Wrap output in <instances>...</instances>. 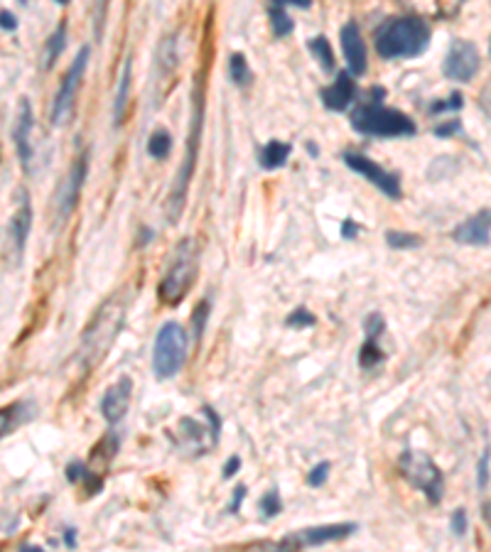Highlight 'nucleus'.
Returning a JSON list of instances; mask_svg holds the SVG:
<instances>
[{"label":"nucleus","instance_id":"38","mask_svg":"<svg viewBox=\"0 0 491 552\" xmlns=\"http://www.w3.org/2000/svg\"><path fill=\"white\" fill-rule=\"evenodd\" d=\"M449 525H452V533L455 535H464L467 533V510L457 509L449 518Z\"/></svg>","mask_w":491,"mask_h":552},{"label":"nucleus","instance_id":"35","mask_svg":"<svg viewBox=\"0 0 491 552\" xmlns=\"http://www.w3.org/2000/svg\"><path fill=\"white\" fill-rule=\"evenodd\" d=\"M477 486H479V491L489 489V447L481 452L479 467H477Z\"/></svg>","mask_w":491,"mask_h":552},{"label":"nucleus","instance_id":"42","mask_svg":"<svg viewBox=\"0 0 491 552\" xmlns=\"http://www.w3.org/2000/svg\"><path fill=\"white\" fill-rule=\"evenodd\" d=\"M246 499V486H236L234 491V503H231V513H238V509H241V501Z\"/></svg>","mask_w":491,"mask_h":552},{"label":"nucleus","instance_id":"10","mask_svg":"<svg viewBox=\"0 0 491 552\" xmlns=\"http://www.w3.org/2000/svg\"><path fill=\"white\" fill-rule=\"evenodd\" d=\"M86 175H89V150L76 155L72 167L65 175V180L59 182V187L54 191V216H57V223H65L74 214L82 190H84Z\"/></svg>","mask_w":491,"mask_h":552},{"label":"nucleus","instance_id":"34","mask_svg":"<svg viewBox=\"0 0 491 552\" xmlns=\"http://www.w3.org/2000/svg\"><path fill=\"white\" fill-rule=\"evenodd\" d=\"M330 469H331L330 462H320V464H315V467L310 469V474H308V484H310L312 489H317V486H322V484L327 481V477H330Z\"/></svg>","mask_w":491,"mask_h":552},{"label":"nucleus","instance_id":"2","mask_svg":"<svg viewBox=\"0 0 491 552\" xmlns=\"http://www.w3.org/2000/svg\"><path fill=\"white\" fill-rule=\"evenodd\" d=\"M386 89L374 86L369 91V98L356 104L352 113H349V123L366 138H381V140H394V138H413L417 133V126L413 118L391 108L384 104Z\"/></svg>","mask_w":491,"mask_h":552},{"label":"nucleus","instance_id":"26","mask_svg":"<svg viewBox=\"0 0 491 552\" xmlns=\"http://www.w3.org/2000/svg\"><path fill=\"white\" fill-rule=\"evenodd\" d=\"M308 50L310 54L320 62L322 72L324 74H331L334 72V52H331V44L330 40L324 37V35H317V37H312L310 43H308Z\"/></svg>","mask_w":491,"mask_h":552},{"label":"nucleus","instance_id":"14","mask_svg":"<svg viewBox=\"0 0 491 552\" xmlns=\"http://www.w3.org/2000/svg\"><path fill=\"white\" fill-rule=\"evenodd\" d=\"M33 130H35V113L33 104L27 98H20L18 101V113H15V123H12V145H15V152H18V159H20L22 170L30 172V165H33L35 148H33Z\"/></svg>","mask_w":491,"mask_h":552},{"label":"nucleus","instance_id":"33","mask_svg":"<svg viewBox=\"0 0 491 552\" xmlns=\"http://www.w3.org/2000/svg\"><path fill=\"white\" fill-rule=\"evenodd\" d=\"M261 510H263V516L266 518H276L280 510H283V501H280V494L276 489L268 491L266 496L261 499Z\"/></svg>","mask_w":491,"mask_h":552},{"label":"nucleus","instance_id":"13","mask_svg":"<svg viewBox=\"0 0 491 552\" xmlns=\"http://www.w3.org/2000/svg\"><path fill=\"white\" fill-rule=\"evenodd\" d=\"M359 531L356 523H330V525H315V528H305L290 535L288 540L280 542L278 552H300L302 548H317L324 542H337L349 538Z\"/></svg>","mask_w":491,"mask_h":552},{"label":"nucleus","instance_id":"25","mask_svg":"<svg viewBox=\"0 0 491 552\" xmlns=\"http://www.w3.org/2000/svg\"><path fill=\"white\" fill-rule=\"evenodd\" d=\"M229 79L234 82V86L238 89H246L253 82V72H251V64L246 59V54L234 52L229 57Z\"/></svg>","mask_w":491,"mask_h":552},{"label":"nucleus","instance_id":"27","mask_svg":"<svg viewBox=\"0 0 491 552\" xmlns=\"http://www.w3.org/2000/svg\"><path fill=\"white\" fill-rule=\"evenodd\" d=\"M172 150V136L168 128H155L148 138V155L152 159H165Z\"/></svg>","mask_w":491,"mask_h":552},{"label":"nucleus","instance_id":"19","mask_svg":"<svg viewBox=\"0 0 491 552\" xmlns=\"http://www.w3.org/2000/svg\"><path fill=\"white\" fill-rule=\"evenodd\" d=\"M489 209L484 206L481 212H477L474 216H470L467 222H462L452 231V238L457 244L464 245H489V236H491V222H489Z\"/></svg>","mask_w":491,"mask_h":552},{"label":"nucleus","instance_id":"43","mask_svg":"<svg viewBox=\"0 0 491 552\" xmlns=\"http://www.w3.org/2000/svg\"><path fill=\"white\" fill-rule=\"evenodd\" d=\"M74 533H76V531H66V533H65V542H66V545H69V548H76Z\"/></svg>","mask_w":491,"mask_h":552},{"label":"nucleus","instance_id":"29","mask_svg":"<svg viewBox=\"0 0 491 552\" xmlns=\"http://www.w3.org/2000/svg\"><path fill=\"white\" fill-rule=\"evenodd\" d=\"M384 351L378 349V341L374 339H366L363 341L362 351H359V366L362 369H374L378 363L384 362Z\"/></svg>","mask_w":491,"mask_h":552},{"label":"nucleus","instance_id":"18","mask_svg":"<svg viewBox=\"0 0 491 552\" xmlns=\"http://www.w3.org/2000/svg\"><path fill=\"white\" fill-rule=\"evenodd\" d=\"M30 229H33V204H30L27 191L20 190V194H18V206H15L11 223H8V236H11L12 245H15V253L18 255H22L25 245H27Z\"/></svg>","mask_w":491,"mask_h":552},{"label":"nucleus","instance_id":"23","mask_svg":"<svg viewBox=\"0 0 491 552\" xmlns=\"http://www.w3.org/2000/svg\"><path fill=\"white\" fill-rule=\"evenodd\" d=\"M268 20H270V32L273 37H288L295 30V20L290 18L285 3H270L268 5Z\"/></svg>","mask_w":491,"mask_h":552},{"label":"nucleus","instance_id":"9","mask_svg":"<svg viewBox=\"0 0 491 552\" xmlns=\"http://www.w3.org/2000/svg\"><path fill=\"white\" fill-rule=\"evenodd\" d=\"M89 57H91V50H89L86 44L84 47H79V52L74 54V59H72L65 79H62V84L57 89L52 108H50V121H52L54 128L66 126V123L72 121V116H74L76 96H79V89H82V82H84Z\"/></svg>","mask_w":491,"mask_h":552},{"label":"nucleus","instance_id":"11","mask_svg":"<svg viewBox=\"0 0 491 552\" xmlns=\"http://www.w3.org/2000/svg\"><path fill=\"white\" fill-rule=\"evenodd\" d=\"M342 162L356 175H362L363 180L371 182L376 190L384 191L386 197L391 202H398L403 197V187H401V177L395 172L386 170L378 162H374L371 158H366L362 152H354V150H344Z\"/></svg>","mask_w":491,"mask_h":552},{"label":"nucleus","instance_id":"30","mask_svg":"<svg viewBox=\"0 0 491 552\" xmlns=\"http://www.w3.org/2000/svg\"><path fill=\"white\" fill-rule=\"evenodd\" d=\"M462 108H464V96L459 94V91H452L445 101H435V104L427 108V111H430V116H440V113L462 111Z\"/></svg>","mask_w":491,"mask_h":552},{"label":"nucleus","instance_id":"31","mask_svg":"<svg viewBox=\"0 0 491 552\" xmlns=\"http://www.w3.org/2000/svg\"><path fill=\"white\" fill-rule=\"evenodd\" d=\"M285 324H288L290 330H305V327H315V324H317V317L312 315L310 309L298 307L292 309L288 317H285Z\"/></svg>","mask_w":491,"mask_h":552},{"label":"nucleus","instance_id":"3","mask_svg":"<svg viewBox=\"0 0 491 552\" xmlns=\"http://www.w3.org/2000/svg\"><path fill=\"white\" fill-rule=\"evenodd\" d=\"M433 40V30L427 25L425 18H420L416 12L406 15H394L386 18L374 32L376 52L384 59H416L423 52H427Z\"/></svg>","mask_w":491,"mask_h":552},{"label":"nucleus","instance_id":"6","mask_svg":"<svg viewBox=\"0 0 491 552\" xmlns=\"http://www.w3.org/2000/svg\"><path fill=\"white\" fill-rule=\"evenodd\" d=\"M190 334L180 322H165L152 346V371L158 378H172L187 362Z\"/></svg>","mask_w":491,"mask_h":552},{"label":"nucleus","instance_id":"21","mask_svg":"<svg viewBox=\"0 0 491 552\" xmlns=\"http://www.w3.org/2000/svg\"><path fill=\"white\" fill-rule=\"evenodd\" d=\"M130 79H133V59H126L123 62V69H121V76H118V89L116 98H113V126H121L123 118H126V111H129V96H130Z\"/></svg>","mask_w":491,"mask_h":552},{"label":"nucleus","instance_id":"15","mask_svg":"<svg viewBox=\"0 0 491 552\" xmlns=\"http://www.w3.org/2000/svg\"><path fill=\"white\" fill-rule=\"evenodd\" d=\"M339 44H342L344 59H347V72L354 79L366 74V69H369V54H366V43H363L362 30H359L356 22H344L342 30H339Z\"/></svg>","mask_w":491,"mask_h":552},{"label":"nucleus","instance_id":"24","mask_svg":"<svg viewBox=\"0 0 491 552\" xmlns=\"http://www.w3.org/2000/svg\"><path fill=\"white\" fill-rule=\"evenodd\" d=\"M65 50H66V22L62 20L57 25V30L47 37V44H44V57H43L44 69H52Z\"/></svg>","mask_w":491,"mask_h":552},{"label":"nucleus","instance_id":"40","mask_svg":"<svg viewBox=\"0 0 491 552\" xmlns=\"http://www.w3.org/2000/svg\"><path fill=\"white\" fill-rule=\"evenodd\" d=\"M363 229L359 226V223L354 222V219H344L342 223V238H347V241H354L356 236L362 234Z\"/></svg>","mask_w":491,"mask_h":552},{"label":"nucleus","instance_id":"28","mask_svg":"<svg viewBox=\"0 0 491 552\" xmlns=\"http://www.w3.org/2000/svg\"><path fill=\"white\" fill-rule=\"evenodd\" d=\"M386 244L391 245L394 251H410V248H420L423 245V238L417 234H410V231H386Z\"/></svg>","mask_w":491,"mask_h":552},{"label":"nucleus","instance_id":"32","mask_svg":"<svg viewBox=\"0 0 491 552\" xmlns=\"http://www.w3.org/2000/svg\"><path fill=\"white\" fill-rule=\"evenodd\" d=\"M363 331H366V339H374V341L381 339V334L386 331L384 315H378V312L369 315V317H366V322H363Z\"/></svg>","mask_w":491,"mask_h":552},{"label":"nucleus","instance_id":"39","mask_svg":"<svg viewBox=\"0 0 491 552\" xmlns=\"http://www.w3.org/2000/svg\"><path fill=\"white\" fill-rule=\"evenodd\" d=\"M0 30H5V32L18 30V18H15L8 8H3V11H0Z\"/></svg>","mask_w":491,"mask_h":552},{"label":"nucleus","instance_id":"37","mask_svg":"<svg viewBox=\"0 0 491 552\" xmlns=\"http://www.w3.org/2000/svg\"><path fill=\"white\" fill-rule=\"evenodd\" d=\"M207 315H209V302H199V305H197V309H194V337H197V339L202 337Z\"/></svg>","mask_w":491,"mask_h":552},{"label":"nucleus","instance_id":"44","mask_svg":"<svg viewBox=\"0 0 491 552\" xmlns=\"http://www.w3.org/2000/svg\"><path fill=\"white\" fill-rule=\"evenodd\" d=\"M20 552H44L43 548H37V545H22Z\"/></svg>","mask_w":491,"mask_h":552},{"label":"nucleus","instance_id":"36","mask_svg":"<svg viewBox=\"0 0 491 552\" xmlns=\"http://www.w3.org/2000/svg\"><path fill=\"white\" fill-rule=\"evenodd\" d=\"M459 130H462V121H457V118H452V121H448V123H442V126H435L433 128V136L435 138H452V136H457Z\"/></svg>","mask_w":491,"mask_h":552},{"label":"nucleus","instance_id":"7","mask_svg":"<svg viewBox=\"0 0 491 552\" xmlns=\"http://www.w3.org/2000/svg\"><path fill=\"white\" fill-rule=\"evenodd\" d=\"M219 432H222V420L214 408H202V420L197 417H184L175 430V445L180 447L184 455L190 457H202L207 452H212L216 442H219Z\"/></svg>","mask_w":491,"mask_h":552},{"label":"nucleus","instance_id":"20","mask_svg":"<svg viewBox=\"0 0 491 552\" xmlns=\"http://www.w3.org/2000/svg\"><path fill=\"white\" fill-rule=\"evenodd\" d=\"M33 403L27 400H15V403L0 408V439L8 437L12 430H18L22 423H27L33 417Z\"/></svg>","mask_w":491,"mask_h":552},{"label":"nucleus","instance_id":"17","mask_svg":"<svg viewBox=\"0 0 491 552\" xmlns=\"http://www.w3.org/2000/svg\"><path fill=\"white\" fill-rule=\"evenodd\" d=\"M320 98L322 106L327 108V111H331V113H344L354 104V98H356V82H354V76L349 72H339L330 86L322 89Z\"/></svg>","mask_w":491,"mask_h":552},{"label":"nucleus","instance_id":"8","mask_svg":"<svg viewBox=\"0 0 491 552\" xmlns=\"http://www.w3.org/2000/svg\"><path fill=\"white\" fill-rule=\"evenodd\" d=\"M398 467H401V474L413 489L423 491V496L433 506H438L442 501V491H445V478H442V471L430 455L417 452V449H406L398 459Z\"/></svg>","mask_w":491,"mask_h":552},{"label":"nucleus","instance_id":"41","mask_svg":"<svg viewBox=\"0 0 491 552\" xmlns=\"http://www.w3.org/2000/svg\"><path fill=\"white\" fill-rule=\"evenodd\" d=\"M238 469H241V459H238V457L229 459V464H226V467H224V478L236 477V471H238Z\"/></svg>","mask_w":491,"mask_h":552},{"label":"nucleus","instance_id":"16","mask_svg":"<svg viewBox=\"0 0 491 552\" xmlns=\"http://www.w3.org/2000/svg\"><path fill=\"white\" fill-rule=\"evenodd\" d=\"M130 393H133V381H130L129 376H121L116 383L108 385L104 400H101V413L106 417L108 425H116V423H121L126 417L130 405Z\"/></svg>","mask_w":491,"mask_h":552},{"label":"nucleus","instance_id":"4","mask_svg":"<svg viewBox=\"0 0 491 552\" xmlns=\"http://www.w3.org/2000/svg\"><path fill=\"white\" fill-rule=\"evenodd\" d=\"M123 324H126V299L121 295H113L98 307L94 319L89 322V327L82 334L76 356H79V363L84 371H94L97 366H101L108 351L113 349Z\"/></svg>","mask_w":491,"mask_h":552},{"label":"nucleus","instance_id":"1","mask_svg":"<svg viewBox=\"0 0 491 552\" xmlns=\"http://www.w3.org/2000/svg\"><path fill=\"white\" fill-rule=\"evenodd\" d=\"M204 74L207 69H199L194 76L192 86V118H190V136L184 143V158L180 162V170L175 175V182L170 187V197H168V222L177 223L187 202V190H190V182L197 170V159H199V148H202V126H204V104H207V89H204Z\"/></svg>","mask_w":491,"mask_h":552},{"label":"nucleus","instance_id":"5","mask_svg":"<svg viewBox=\"0 0 491 552\" xmlns=\"http://www.w3.org/2000/svg\"><path fill=\"white\" fill-rule=\"evenodd\" d=\"M197 276H199V248L194 244V238H184L175 248L170 268L165 270L160 285H158V298L162 305L177 307L194 287Z\"/></svg>","mask_w":491,"mask_h":552},{"label":"nucleus","instance_id":"12","mask_svg":"<svg viewBox=\"0 0 491 552\" xmlns=\"http://www.w3.org/2000/svg\"><path fill=\"white\" fill-rule=\"evenodd\" d=\"M481 69V54L477 44L470 40H452L449 50L442 62V74L448 76L449 82L457 84H467L474 76L479 74Z\"/></svg>","mask_w":491,"mask_h":552},{"label":"nucleus","instance_id":"22","mask_svg":"<svg viewBox=\"0 0 491 552\" xmlns=\"http://www.w3.org/2000/svg\"><path fill=\"white\" fill-rule=\"evenodd\" d=\"M290 155H292V145L285 140H268L263 150H261V167L266 172H276L288 165Z\"/></svg>","mask_w":491,"mask_h":552}]
</instances>
